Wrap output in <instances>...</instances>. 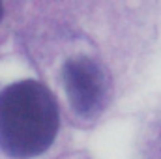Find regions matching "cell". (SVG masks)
<instances>
[{"label": "cell", "mask_w": 161, "mask_h": 159, "mask_svg": "<svg viewBox=\"0 0 161 159\" xmlns=\"http://www.w3.org/2000/svg\"><path fill=\"white\" fill-rule=\"evenodd\" d=\"M144 9L107 0L19 2L15 36L71 129L99 127L127 92L146 45Z\"/></svg>", "instance_id": "cell-1"}, {"label": "cell", "mask_w": 161, "mask_h": 159, "mask_svg": "<svg viewBox=\"0 0 161 159\" xmlns=\"http://www.w3.org/2000/svg\"><path fill=\"white\" fill-rule=\"evenodd\" d=\"M73 129L51 88L17 40H0V159H60Z\"/></svg>", "instance_id": "cell-2"}, {"label": "cell", "mask_w": 161, "mask_h": 159, "mask_svg": "<svg viewBox=\"0 0 161 159\" xmlns=\"http://www.w3.org/2000/svg\"><path fill=\"white\" fill-rule=\"evenodd\" d=\"M17 9H19V0H13V2L0 0V40H4L8 34L15 30Z\"/></svg>", "instance_id": "cell-3"}, {"label": "cell", "mask_w": 161, "mask_h": 159, "mask_svg": "<svg viewBox=\"0 0 161 159\" xmlns=\"http://www.w3.org/2000/svg\"><path fill=\"white\" fill-rule=\"evenodd\" d=\"M60 159H92V156L88 152H84V150H71L66 156H62Z\"/></svg>", "instance_id": "cell-4"}]
</instances>
